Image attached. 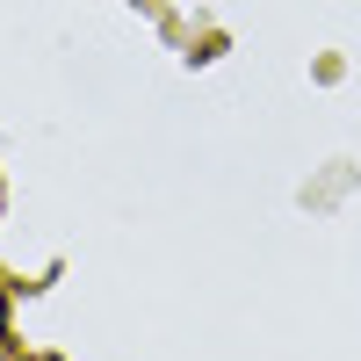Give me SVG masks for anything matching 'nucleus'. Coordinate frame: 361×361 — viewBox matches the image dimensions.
Masks as SVG:
<instances>
[{
    "mask_svg": "<svg viewBox=\"0 0 361 361\" xmlns=\"http://www.w3.org/2000/svg\"><path fill=\"white\" fill-rule=\"evenodd\" d=\"M0 361H8V347H0Z\"/></svg>",
    "mask_w": 361,
    "mask_h": 361,
    "instance_id": "nucleus-1",
    "label": "nucleus"
}]
</instances>
